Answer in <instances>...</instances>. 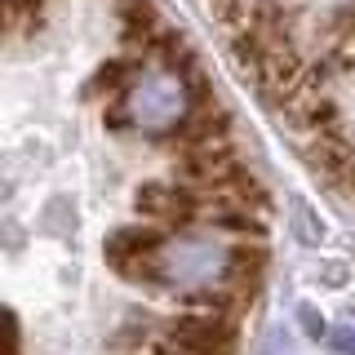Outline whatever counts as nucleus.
Listing matches in <instances>:
<instances>
[{"label":"nucleus","mask_w":355,"mask_h":355,"mask_svg":"<svg viewBox=\"0 0 355 355\" xmlns=\"http://www.w3.org/2000/svg\"><path fill=\"white\" fill-rule=\"evenodd\" d=\"M302 320H306V329H311V333H315V338H320V333H324V320H320V315H315V311H302Z\"/></svg>","instance_id":"12"},{"label":"nucleus","mask_w":355,"mask_h":355,"mask_svg":"<svg viewBox=\"0 0 355 355\" xmlns=\"http://www.w3.org/2000/svg\"><path fill=\"white\" fill-rule=\"evenodd\" d=\"M0 355H18V320L5 306H0Z\"/></svg>","instance_id":"8"},{"label":"nucleus","mask_w":355,"mask_h":355,"mask_svg":"<svg viewBox=\"0 0 355 355\" xmlns=\"http://www.w3.org/2000/svg\"><path fill=\"white\" fill-rule=\"evenodd\" d=\"M138 214L164 227H187L200 214V196L182 182H147L138 191Z\"/></svg>","instance_id":"5"},{"label":"nucleus","mask_w":355,"mask_h":355,"mask_svg":"<svg viewBox=\"0 0 355 355\" xmlns=\"http://www.w3.org/2000/svg\"><path fill=\"white\" fill-rule=\"evenodd\" d=\"M297 231H302V240H320V236H324V227L311 222V209L306 205H297Z\"/></svg>","instance_id":"10"},{"label":"nucleus","mask_w":355,"mask_h":355,"mask_svg":"<svg viewBox=\"0 0 355 355\" xmlns=\"http://www.w3.org/2000/svg\"><path fill=\"white\" fill-rule=\"evenodd\" d=\"M227 275V249L214 240H164L155 249V284H178V288H214Z\"/></svg>","instance_id":"2"},{"label":"nucleus","mask_w":355,"mask_h":355,"mask_svg":"<svg viewBox=\"0 0 355 355\" xmlns=\"http://www.w3.org/2000/svg\"><path fill=\"white\" fill-rule=\"evenodd\" d=\"M333 62H338L342 71H355V22L338 31V40H333Z\"/></svg>","instance_id":"7"},{"label":"nucleus","mask_w":355,"mask_h":355,"mask_svg":"<svg viewBox=\"0 0 355 355\" xmlns=\"http://www.w3.org/2000/svg\"><path fill=\"white\" fill-rule=\"evenodd\" d=\"M120 107H125L129 125H138L142 133H169L187 120L191 94H187V85L173 71H142L125 89V103Z\"/></svg>","instance_id":"1"},{"label":"nucleus","mask_w":355,"mask_h":355,"mask_svg":"<svg viewBox=\"0 0 355 355\" xmlns=\"http://www.w3.org/2000/svg\"><path fill=\"white\" fill-rule=\"evenodd\" d=\"M133 76H138V71H133V62H107L103 67V71H98V80H94V89H98V94H103V89H116V85H133Z\"/></svg>","instance_id":"6"},{"label":"nucleus","mask_w":355,"mask_h":355,"mask_svg":"<svg viewBox=\"0 0 355 355\" xmlns=\"http://www.w3.org/2000/svg\"><path fill=\"white\" fill-rule=\"evenodd\" d=\"M333 347H338L342 355H355V329H351V324L333 329Z\"/></svg>","instance_id":"11"},{"label":"nucleus","mask_w":355,"mask_h":355,"mask_svg":"<svg viewBox=\"0 0 355 355\" xmlns=\"http://www.w3.org/2000/svg\"><path fill=\"white\" fill-rule=\"evenodd\" d=\"M27 14H31V0H0V27H14Z\"/></svg>","instance_id":"9"},{"label":"nucleus","mask_w":355,"mask_h":355,"mask_svg":"<svg viewBox=\"0 0 355 355\" xmlns=\"http://www.w3.org/2000/svg\"><path fill=\"white\" fill-rule=\"evenodd\" d=\"M164 244V236L155 227H125L107 240V262L129 280H147L155 284V249Z\"/></svg>","instance_id":"3"},{"label":"nucleus","mask_w":355,"mask_h":355,"mask_svg":"<svg viewBox=\"0 0 355 355\" xmlns=\"http://www.w3.org/2000/svg\"><path fill=\"white\" fill-rule=\"evenodd\" d=\"M169 347L182 355H231L236 351V324L222 315H182L169 329Z\"/></svg>","instance_id":"4"},{"label":"nucleus","mask_w":355,"mask_h":355,"mask_svg":"<svg viewBox=\"0 0 355 355\" xmlns=\"http://www.w3.org/2000/svg\"><path fill=\"white\" fill-rule=\"evenodd\" d=\"M351 311H355V302H351Z\"/></svg>","instance_id":"13"}]
</instances>
